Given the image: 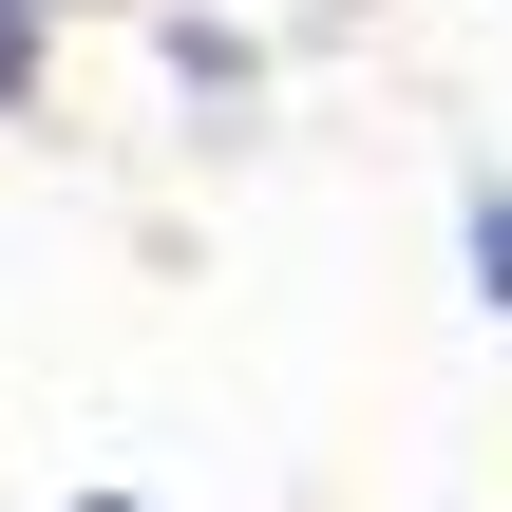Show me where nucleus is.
<instances>
[{
    "label": "nucleus",
    "instance_id": "obj_1",
    "mask_svg": "<svg viewBox=\"0 0 512 512\" xmlns=\"http://www.w3.org/2000/svg\"><path fill=\"white\" fill-rule=\"evenodd\" d=\"M475 266H494V304H512V190H475Z\"/></svg>",
    "mask_w": 512,
    "mask_h": 512
},
{
    "label": "nucleus",
    "instance_id": "obj_2",
    "mask_svg": "<svg viewBox=\"0 0 512 512\" xmlns=\"http://www.w3.org/2000/svg\"><path fill=\"white\" fill-rule=\"evenodd\" d=\"M19 76H38V0H0V95H19Z\"/></svg>",
    "mask_w": 512,
    "mask_h": 512
}]
</instances>
